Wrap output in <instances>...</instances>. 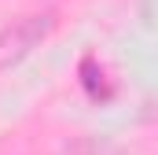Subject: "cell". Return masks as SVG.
<instances>
[{"mask_svg":"<svg viewBox=\"0 0 158 155\" xmlns=\"http://www.w3.org/2000/svg\"><path fill=\"white\" fill-rule=\"evenodd\" d=\"M55 22H59L55 11H26V15L11 19V22L0 30V70L22 63L33 48H40L44 41L52 37Z\"/></svg>","mask_w":158,"mask_h":155,"instance_id":"obj_1","label":"cell"},{"mask_svg":"<svg viewBox=\"0 0 158 155\" xmlns=\"http://www.w3.org/2000/svg\"><path fill=\"white\" fill-rule=\"evenodd\" d=\"M81 85H85V92L92 96V100H110V81H107V74H103V67L88 55L85 63H81Z\"/></svg>","mask_w":158,"mask_h":155,"instance_id":"obj_2","label":"cell"},{"mask_svg":"<svg viewBox=\"0 0 158 155\" xmlns=\"http://www.w3.org/2000/svg\"><path fill=\"white\" fill-rule=\"evenodd\" d=\"M96 155H107V152H103V148H99V152H96Z\"/></svg>","mask_w":158,"mask_h":155,"instance_id":"obj_3","label":"cell"}]
</instances>
